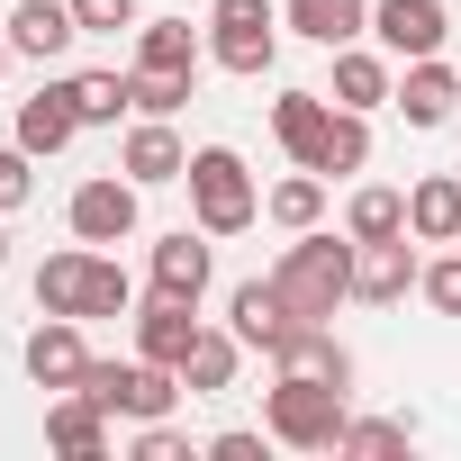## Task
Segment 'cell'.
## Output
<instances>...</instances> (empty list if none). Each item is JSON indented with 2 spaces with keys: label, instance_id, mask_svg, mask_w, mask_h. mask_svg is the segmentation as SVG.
<instances>
[{
  "label": "cell",
  "instance_id": "6da1fadb",
  "mask_svg": "<svg viewBox=\"0 0 461 461\" xmlns=\"http://www.w3.org/2000/svg\"><path fill=\"white\" fill-rule=\"evenodd\" d=\"M272 281H281V299L299 308V326H326V317L353 299V236L335 245V236H317V226H308V236L272 263Z\"/></svg>",
  "mask_w": 461,
  "mask_h": 461
},
{
  "label": "cell",
  "instance_id": "7a4b0ae2",
  "mask_svg": "<svg viewBox=\"0 0 461 461\" xmlns=\"http://www.w3.org/2000/svg\"><path fill=\"white\" fill-rule=\"evenodd\" d=\"M190 208H199V236H245V226L263 217V199H254V172L226 154V145H199L190 154Z\"/></svg>",
  "mask_w": 461,
  "mask_h": 461
},
{
  "label": "cell",
  "instance_id": "3957f363",
  "mask_svg": "<svg viewBox=\"0 0 461 461\" xmlns=\"http://www.w3.org/2000/svg\"><path fill=\"white\" fill-rule=\"evenodd\" d=\"M263 425H272V443H290V452H335L344 443V389L335 380H281L272 398H263Z\"/></svg>",
  "mask_w": 461,
  "mask_h": 461
},
{
  "label": "cell",
  "instance_id": "277c9868",
  "mask_svg": "<svg viewBox=\"0 0 461 461\" xmlns=\"http://www.w3.org/2000/svg\"><path fill=\"white\" fill-rule=\"evenodd\" d=\"M208 55L226 64V73H272V55H281V10L272 0H217L208 10Z\"/></svg>",
  "mask_w": 461,
  "mask_h": 461
},
{
  "label": "cell",
  "instance_id": "5b68a950",
  "mask_svg": "<svg viewBox=\"0 0 461 461\" xmlns=\"http://www.w3.org/2000/svg\"><path fill=\"white\" fill-rule=\"evenodd\" d=\"M371 37L389 46V55H443V37H452V10L443 0H371Z\"/></svg>",
  "mask_w": 461,
  "mask_h": 461
},
{
  "label": "cell",
  "instance_id": "8992f818",
  "mask_svg": "<svg viewBox=\"0 0 461 461\" xmlns=\"http://www.w3.org/2000/svg\"><path fill=\"white\" fill-rule=\"evenodd\" d=\"M73 236H82V245H127V236H136V181H118V172L82 181V190H73Z\"/></svg>",
  "mask_w": 461,
  "mask_h": 461
},
{
  "label": "cell",
  "instance_id": "52a82bcc",
  "mask_svg": "<svg viewBox=\"0 0 461 461\" xmlns=\"http://www.w3.org/2000/svg\"><path fill=\"white\" fill-rule=\"evenodd\" d=\"M425 281V263L407 254V236H380V245H353V299H371V308H398L407 290Z\"/></svg>",
  "mask_w": 461,
  "mask_h": 461
},
{
  "label": "cell",
  "instance_id": "ba28073f",
  "mask_svg": "<svg viewBox=\"0 0 461 461\" xmlns=\"http://www.w3.org/2000/svg\"><path fill=\"white\" fill-rule=\"evenodd\" d=\"M190 344H199V299H172V290H154V299L136 308V353L181 371V353H190Z\"/></svg>",
  "mask_w": 461,
  "mask_h": 461
},
{
  "label": "cell",
  "instance_id": "9c48e42d",
  "mask_svg": "<svg viewBox=\"0 0 461 461\" xmlns=\"http://www.w3.org/2000/svg\"><path fill=\"white\" fill-rule=\"evenodd\" d=\"M82 371H91L82 317H46V326L28 335V380H37V389H82Z\"/></svg>",
  "mask_w": 461,
  "mask_h": 461
},
{
  "label": "cell",
  "instance_id": "30bf717a",
  "mask_svg": "<svg viewBox=\"0 0 461 461\" xmlns=\"http://www.w3.org/2000/svg\"><path fill=\"white\" fill-rule=\"evenodd\" d=\"M226 317H236L245 353H281V335L299 326V308L281 299V281H236V299H226Z\"/></svg>",
  "mask_w": 461,
  "mask_h": 461
},
{
  "label": "cell",
  "instance_id": "8fae6325",
  "mask_svg": "<svg viewBox=\"0 0 461 461\" xmlns=\"http://www.w3.org/2000/svg\"><path fill=\"white\" fill-rule=\"evenodd\" d=\"M46 443L73 452V461H100V452H109V407H100L91 389H55V407H46Z\"/></svg>",
  "mask_w": 461,
  "mask_h": 461
},
{
  "label": "cell",
  "instance_id": "7c38bea8",
  "mask_svg": "<svg viewBox=\"0 0 461 461\" xmlns=\"http://www.w3.org/2000/svg\"><path fill=\"white\" fill-rule=\"evenodd\" d=\"M272 371H281V380H335V389H353V353H344L326 326H290L281 353H272Z\"/></svg>",
  "mask_w": 461,
  "mask_h": 461
},
{
  "label": "cell",
  "instance_id": "4fadbf2b",
  "mask_svg": "<svg viewBox=\"0 0 461 461\" xmlns=\"http://www.w3.org/2000/svg\"><path fill=\"white\" fill-rule=\"evenodd\" d=\"M389 100L407 109V127H443V118L461 109V73H452V64H434V55H416V64H407V82H398Z\"/></svg>",
  "mask_w": 461,
  "mask_h": 461
},
{
  "label": "cell",
  "instance_id": "5bb4252c",
  "mask_svg": "<svg viewBox=\"0 0 461 461\" xmlns=\"http://www.w3.org/2000/svg\"><path fill=\"white\" fill-rule=\"evenodd\" d=\"M82 136V109H73V82H46L37 100H19V145L28 154H64Z\"/></svg>",
  "mask_w": 461,
  "mask_h": 461
},
{
  "label": "cell",
  "instance_id": "9a60e30c",
  "mask_svg": "<svg viewBox=\"0 0 461 461\" xmlns=\"http://www.w3.org/2000/svg\"><path fill=\"white\" fill-rule=\"evenodd\" d=\"M407 236L461 245V172H425V181L407 190Z\"/></svg>",
  "mask_w": 461,
  "mask_h": 461
},
{
  "label": "cell",
  "instance_id": "2e32d148",
  "mask_svg": "<svg viewBox=\"0 0 461 461\" xmlns=\"http://www.w3.org/2000/svg\"><path fill=\"white\" fill-rule=\"evenodd\" d=\"M326 91H281L272 100V127H281V145H290V163L299 172H317V154H326Z\"/></svg>",
  "mask_w": 461,
  "mask_h": 461
},
{
  "label": "cell",
  "instance_id": "e0dca14e",
  "mask_svg": "<svg viewBox=\"0 0 461 461\" xmlns=\"http://www.w3.org/2000/svg\"><path fill=\"white\" fill-rule=\"evenodd\" d=\"M118 172H127L136 190H163V181H181V172H190V154H181V136H172L163 118H145V127L127 136V154H118Z\"/></svg>",
  "mask_w": 461,
  "mask_h": 461
},
{
  "label": "cell",
  "instance_id": "ac0fdd59",
  "mask_svg": "<svg viewBox=\"0 0 461 461\" xmlns=\"http://www.w3.org/2000/svg\"><path fill=\"white\" fill-rule=\"evenodd\" d=\"M73 37H82L73 0H19V10H10V46H19V55H37V64H46V55H64Z\"/></svg>",
  "mask_w": 461,
  "mask_h": 461
},
{
  "label": "cell",
  "instance_id": "d6986e66",
  "mask_svg": "<svg viewBox=\"0 0 461 461\" xmlns=\"http://www.w3.org/2000/svg\"><path fill=\"white\" fill-rule=\"evenodd\" d=\"M281 19H290L308 46H326V55H335V46H353V37L371 28V0H290Z\"/></svg>",
  "mask_w": 461,
  "mask_h": 461
},
{
  "label": "cell",
  "instance_id": "ffe728a7",
  "mask_svg": "<svg viewBox=\"0 0 461 461\" xmlns=\"http://www.w3.org/2000/svg\"><path fill=\"white\" fill-rule=\"evenodd\" d=\"M389 91H398V82H389V64H380V55H362V46H335V91H326L335 109H362V118H371Z\"/></svg>",
  "mask_w": 461,
  "mask_h": 461
},
{
  "label": "cell",
  "instance_id": "44dd1931",
  "mask_svg": "<svg viewBox=\"0 0 461 461\" xmlns=\"http://www.w3.org/2000/svg\"><path fill=\"white\" fill-rule=\"evenodd\" d=\"M236 353H245V335H236V326H226V335H208V326H199V344L181 353V389H190V398H217L226 380H236Z\"/></svg>",
  "mask_w": 461,
  "mask_h": 461
},
{
  "label": "cell",
  "instance_id": "7402d4cb",
  "mask_svg": "<svg viewBox=\"0 0 461 461\" xmlns=\"http://www.w3.org/2000/svg\"><path fill=\"white\" fill-rule=\"evenodd\" d=\"M154 290H172V299H199L208 290V245L190 236V226L154 245Z\"/></svg>",
  "mask_w": 461,
  "mask_h": 461
},
{
  "label": "cell",
  "instance_id": "603a6c76",
  "mask_svg": "<svg viewBox=\"0 0 461 461\" xmlns=\"http://www.w3.org/2000/svg\"><path fill=\"white\" fill-rule=\"evenodd\" d=\"M82 299H91V254H46L37 263V308L46 317H82Z\"/></svg>",
  "mask_w": 461,
  "mask_h": 461
},
{
  "label": "cell",
  "instance_id": "cb8c5ba5",
  "mask_svg": "<svg viewBox=\"0 0 461 461\" xmlns=\"http://www.w3.org/2000/svg\"><path fill=\"white\" fill-rule=\"evenodd\" d=\"M344 236H353V245H380V236H407V190H389V181L353 190V217H344Z\"/></svg>",
  "mask_w": 461,
  "mask_h": 461
},
{
  "label": "cell",
  "instance_id": "d4e9b609",
  "mask_svg": "<svg viewBox=\"0 0 461 461\" xmlns=\"http://www.w3.org/2000/svg\"><path fill=\"white\" fill-rule=\"evenodd\" d=\"M263 217H272V226H290V236H308V226L326 217V172H290V181L263 199Z\"/></svg>",
  "mask_w": 461,
  "mask_h": 461
},
{
  "label": "cell",
  "instance_id": "484cf974",
  "mask_svg": "<svg viewBox=\"0 0 461 461\" xmlns=\"http://www.w3.org/2000/svg\"><path fill=\"white\" fill-rule=\"evenodd\" d=\"M136 64H154V73H199V37H190V19H154V28L136 37Z\"/></svg>",
  "mask_w": 461,
  "mask_h": 461
},
{
  "label": "cell",
  "instance_id": "4316f807",
  "mask_svg": "<svg viewBox=\"0 0 461 461\" xmlns=\"http://www.w3.org/2000/svg\"><path fill=\"white\" fill-rule=\"evenodd\" d=\"M73 109H82V127H118V109H136L127 73H73Z\"/></svg>",
  "mask_w": 461,
  "mask_h": 461
},
{
  "label": "cell",
  "instance_id": "83f0119b",
  "mask_svg": "<svg viewBox=\"0 0 461 461\" xmlns=\"http://www.w3.org/2000/svg\"><path fill=\"white\" fill-rule=\"evenodd\" d=\"M362 163H371V127H362V109H335V118H326L317 172H362Z\"/></svg>",
  "mask_w": 461,
  "mask_h": 461
},
{
  "label": "cell",
  "instance_id": "f1b7e54d",
  "mask_svg": "<svg viewBox=\"0 0 461 461\" xmlns=\"http://www.w3.org/2000/svg\"><path fill=\"white\" fill-rule=\"evenodd\" d=\"M127 100H136V118H172V109L190 100V73H154V64H136V73H127Z\"/></svg>",
  "mask_w": 461,
  "mask_h": 461
},
{
  "label": "cell",
  "instance_id": "f546056e",
  "mask_svg": "<svg viewBox=\"0 0 461 461\" xmlns=\"http://www.w3.org/2000/svg\"><path fill=\"white\" fill-rule=\"evenodd\" d=\"M127 308H136V281L91 254V299H82V317H127Z\"/></svg>",
  "mask_w": 461,
  "mask_h": 461
},
{
  "label": "cell",
  "instance_id": "4dcf8cb0",
  "mask_svg": "<svg viewBox=\"0 0 461 461\" xmlns=\"http://www.w3.org/2000/svg\"><path fill=\"white\" fill-rule=\"evenodd\" d=\"M335 452H407V416H362V425H344Z\"/></svg>",
  "mask_w": 461,
  "mask_h": 461
},
{
  "label": "cell",
  "instance_id": "1f68e13d",
  "mask_svg": "<svg viewBox=\"0 0 461 461\" xmlns=\"http://www.w3.org/2000/svg\"><path fill=\"white\" fill-rule=\"evenodd\" d=\"M136 461H190V434L172 416H154V425H136Z\"/></svg>",
  "mask_w": 461,
  "mask_h": 461
},
{
  "label": "cell",
  "instance_id": "d6a6232c",
  "mask_svg": "<svg viewBox=\"0 0 461 461\" xmlns=\"http://www.w3.org/2000/svg\"><path fill=\"white\" fill-rule=\"evenodd\" d=\"M28 190H37V172H28V145H0V217H10V208H28Z\"/></svg>",
  "mask_w": 461,
  "mask_h": 461
},
{
  "label": "cell",
  "instance_id": "836d02e7",
  "mask_svg": "<svg viewBox=\"0 0 461 461\" xmlns=\"http://www.w3.org/2000/svg\"><path fill=\"white\" fill-rule=\"evenodd\" d=\"M73 19H82V37H118V28H136V0H73Z\"/></svg>",
  "mask_w": 461,
  "mask_h": 461
},
{
  "label": "cell",
  "instance_id": "e575fe53",
  "mask_svg": "<svg viewBox=\"0 0 461 461\" xmlns=\"http://www.w3.org/2000/svg\"><path fill=\"white\" fill-rule=\"evenodd\" d=\"M443 317H461V254H443V263H425V281H416Z\"/></svg>",
  "mask_w": 461,
  "mask_h": 461
},
{
  "label": "cell",
  "instance_id": "d590c367",
  "mask_svg": "<svg viewBox=\"0 0 461 461\" xmlns=\"http://www.w3.org/2000/svg\"><path fill=\"white\" fill-rule=\"evenodd\" d=\"M208 461H263V434H245V425H236V434H217Z\"/></svg>",
  "mask_w": 461,
  "mask_h": 461
},
{
  "label": "cell",
  "instance_id": "8d00e7d4",
  "mask_svg": "<svg viewBox=\"0 0 461 461\" xmlns=\"http://www.w3.org/2000/svg\"><path fill=\"white\" fill-rule=\"evenodd\" d=\"M10 55H19V46H10V37H0V73H10Z\"/></svg>",
  "mask_w": 461,
  "mask_h": 461
},
{
  "label": "cell",
  "instance_id": "74e56055",
  "mask_svg": "<svg viewBox=\"0 0 461 461\" xmlns=\"http://www.w3.org/2000/svg\"><path fill=\"white\" fill-rule=\"evenodd\" d=\"M0 263H10V226H0Z\"/></svg>",
  "mask_w": 461,
  "mask_h": 461
}]
</instances>
